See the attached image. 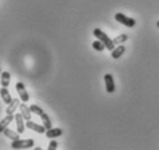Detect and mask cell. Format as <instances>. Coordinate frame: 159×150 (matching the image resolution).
Masks as SVG:
<instances>
[{
  "label": "cell",
  "mask_w": 159,
  "mask_h": 150,
  "mask_svg": "<svg viewBox=\"0 0 159 150\" xmlns=\"http://www.w3.org/2000/svg\"><path fill=\"white\" fill-rule=\"evenodd\" d=\"M93 35H95L96 38H98V40L102 42V43L105 45V48L107 49L108 51H113L114 49H116V44L113 43V40L108 37L105 32L102 30V29H99V28H96V29H93Z\"/></svg>",
  "instance_id": "1"
},
{
  "label": "cell",
  "mask_w": 159,
  "mask_h": 150,
  "mask_svg": "<svg viewBox=\"0 0 159 150\" xmlns=\"http://www.w3.org/2000/svg\"><path fill=\"white\" fill-rule=\"evenodd\" d=\"M35 146V141L32 138H25V140H16L13 141L11 147L13 149L19 150V149H28V148H32Z\"/></svg>",
  "instance_id": "2"
},
{
  "label": "cell",
  "mask_w": 159,
  "mask_h": 150,
  "mask_svg": "<svg viewBox=\"0 0 159 150\" xmlns=\"http://www.w3.org/2000/svg\"><path fill=\"white\" fill-rule=\"evenodd\" d=\"M114 19H116L119 23L123 24V26H126V27H128V28L135 27V24H136V21L134 20V19L128 17V16H126L125 14H122V13H116V16H114Z\"/></svg>",
  "instance_id": "3"
},
{
  "label": "cell",
  "mask_w": 159,
  "mask_h": 150,
  "mask_svg": "<svg viewBox=\"0 0 159 150\" xmlns=\"http://www.w3.org/2000/svg\"><path fill=\"white\" fill-rule=\"evenodd\" d=\"M15 89L17 91V94L20 96V99L23 103H27L29 101V94L27 89H25V86H24L22 82H16L15 84Z\"/></svg>",
  "instance_id": "4"
},
{
  "label": "cell",
  "mask_w": 159,
  "mask_h": 150,
  "mask_svg": "<svg viewBox=\"0 0 159 150\" xmlns=\"http://www.w3.org/2000/svg\"><path fill=\"white\" fill-rule=\"evenodd\" d=\"M104 81H105V87L106 91L108 94H113L116 91V84H114V80L112 74H105L104 75Z\"/></svg>",
  "instance_id": "5"
},
{
  "label": "cell",
  "mask_w": 159,
  "mask_h": 150,
  "mask_svg": "<svg viewBox=\"0 0 159 150\" xmlns=\"http://www.w3.org/2000/svg\"><path fill=\"white\" fill-rule=\"evenodd\" d=\"M25 127L29 128V129L34 130V132H36V133H38V134H44V133H46V128H45V127L40 126V125L34 123V121H31V120H29V121L25 123Z\"/></svg>",
  "instance_id": "6"
},
{
  "label": "cell",
  "mask_w": 159,
  "mask_h": 150,
  "mask_svg": "<svg viewBox=\"0 0 159 150\" xmlns=\"http://www.w3.org/2000/svg\"><path fill=\"white\" fill-rule=\"evenodd\" d=\"M14 117H15V123H16V128H17V133H19V134H22V133H24V129H25L24 118L22 117L21 113H16Z\"/></svg>",
  "instance_id": "7"
},
{
  "label": "cell",
  "mask_w": 159,
  "mask_h": 150,
  "mask_svg": "<svg viewBox=\"0 0 159 150\" xmlns=\"http://www.w3.org/2000/svg\"><path fill=\"white\" fill-rule=\"evenodd\" d=\"M20 113L22 115V117L24 118V120H31V110H30V106H27L25 103H21L20 104Z\"/></svg>",
  "instance_id": "8"
},
{
  "label": "cell",
  "mask_w": 159,
  "mask_h": 150,
  "mask_svg": "<svg viewBox=\"0 0 159 150\" xmlns=\"http://www.w3.org/2000/svg\"><path fill=\"white\" fill-rule=\"evenodd\" d=\"M14 119H15L14 115H7V117H5V118L0 121V133H4V130L6 129V128H8L9 124L12 123Z\"/></svg>",
  "instance_id": "9"
},
{
  "label": "cell",
  "mask_w": 159,
  "mask_h": 150,
  "mask_svg": "<svg viewBox=\"0 0 159 150\" xmlns=\"http://www.w3.org/2000/svg\"><path fill=\"white\" fill-rule=\"evenodd\" d=\"M0 97H1V99L4 101L5 104H11L13 101L12 96H11V92H9V90H8V88H1L0 89Z\"/></svg>",
  "instance_id": "10"
},
{
  "label": "cell",
  "mask_w": 159,
  "mask_h": 150,
  "mask_svg": "<svg viewBox=\"0 0 159 150\" xmlns=\"http://www.w3.org/2000/svg\"><path fill=\"white\" fill-rule=\"evenodd\" d=\"M20 104H21L20 99L13 98L12 103H11V104H8L7 109H6V113H7V115H14L16 109H17V106H20Z\"/></svg>",
  "instance_id": "11"
},
{
  "label": "cell",
  "mask_w": 159,
  "mask_h": 150,
  "mask_svg": "<svg viewBox=\"0 0 159 150\" xmlns=\"http://www.w3.org/2000/svg\"><path fill=\"white\" fill-rule=\"evenodd\" d=\"M62 129L61 128H50V129L46 130V138H59L62 135Z\"/></svg>",
  "instance_id": "12"
},
{
  "label": "cell",
  "mask_w": 159,
  "mask_h": 150,
  "mask_svg": "<svg viewBox=\"0 0 159 150\" xmlns=\"http://www.w3.org/2000/svg\"><path fill=\"white\" fill-rule=\"evenodd\" d=\"M4 135L6 138H8L9 140H12V141H16V140H20V134L15 132V130L11 129V128H6L4 130Z\"/></svg>",
  "instance_id": "13"
},
{
  "label": "cell",
  "mask_w": 159,
  "mask_h": 150,
  "mask_svg": "<svg viewBox=\"0 0 159 150\" xmlns=\"http://www.w3.org/2000/svg\"><path fill=\"white\" fill-rule=\"evenodd\" d=\"M9 83H11V73L9 72H2L1 73V79H0V84L4 88H8Z\"/></svg>",
  "instance_id": "14"
},
{
  "label": "cell",
  "mask_w": 159,
  "mask_h": 150,
  "mask_svg": "<svg viewBox=\"0 0 159 150\" xmlns=\"http://www.w3.org/2000/svg\"><path fill=\"white\" fill-rule=\"evenodd\" d=\"M125 51H126V48L123 46L122 44H121V45H118V48H116L114 50H113V51L111 52V53H112V58H113V59H119L120 57H121V55L125 53Z\"/></svg>",
  "instance_id": "15"
},
{
  "label": "cell",
  "mask_w": 159,
  "mask_h": 150,
  "mask_svg": "<svg viewBox=\"0 0 159 150\" xmlns=\"http://www.w3.org/2000/svg\"><path fill=\"white\" fill-rule=\"evenodd\" d=\"M40 118H42V121H43V126L46 128V130L52 128V121H51V119H50V117H48V115H46V113L44 112L43 115H40Z\"/></svg>",
  "instance_id": "16"
},
{
  "label": "cell",
  "mask_w": 159,
  "mask_h": 150,
  "mask_svg": "<svg viewBox=\"0 0 159 150\" xmlns=\"http://www.w3.org/2000/svg\"><path fill=\"white\" fill-rule=\"evenodd\" d=\"M127 40H128V36L126 34H121V35H119L118 37H116L113 40V43L116 44V45H121V44L125 43Z\"/></svg>",
  "instance_id": "17"
},
{
  "label": "cell",
  "mask_w": 159,
  "mask_h": 150,
  "mask_svg": "<svg viewBox=\"0 0 159 150\" xmlns=\"http://www.w3.org/2000/svg\"><path fill=\"white\" fill-rule=\"evenodd\" d=\"M92 48H93V50H96V51H98V52H102V51H104V49H106L105 45H104L99 40H95V42L92 43Z\"/></svg>",
  "instance_id": "18"
},
{
  "label": "cell",
  "mask_w": 159,
  "mask_h": 150,
  "mask_svg": "<svg viewBox=\"0 0 159 150\" xmlns=\"http://www.w3.org/2000/svg\"><path fill=\"white\" fill-rule=\"evenodd\" d=\"M30 110H31L32 113H35V115H39V117L44 113L43 109H42V107H39L38 105H36V104H32L31 106H30Z\"/></svg>",
  "instance_id": "19"
},
{
  "label": "cell",
  "mask_w": 159,
  "mask_h": 150,
  "mask_svg": "<svg viewBox=\"0 0 159 150\" xmlns=\"http://www.w3.org/2000/svg\"><path fill=\"white\" fill-rule=\"evenodd\" d=\"M57 148H58V142L56 140H52L51 142L48 143V150H57Z\"/></svg>",
  "instance_id": "20"
},
{
  "label": "cell",
  "mask_w": 159,
  "mask_h": 150,
  "mask_svg": "<svg viewBox=\"0 0 159 150\" xmlns=\"http://www.w3.org/2000/svg\"><path fill=\"white\" fill-rule=\"evenodd\" d=\"M34 150H43V149H42L40 147H36V148H35V149H34Z\"/></svg>",
  "instance_id": "21"
},
{
  "label": "cell",
  "mask_w": 159,
  "mask_h": 150,
  "mask_svg": "<svg viewBox=\"0 0 159 150\" xmlns=\"http://www.w3.org/2000/svg\"><path fill=\"white\" fill-rule=\"evenodd\" d=\"M156 26H157V28H159V21L157 22V23H156Z\"/></svg>",
  "instance_id": "22"
},
{
  "label": "cell",
  "mask_w": 159,
  "mask_h": 150,
  "mask_svg": "<svg viewBox=\"0 0 159 150\" xmlns=\"http://www.w3.org/2000/svg\"><path fill=\"white\" fill-rule=\"evenodd\" d=\"M1 73H2V72H1V67H0V79H1Z\"/></svg>",
  "instance_id": "23"
}]
</instances>
